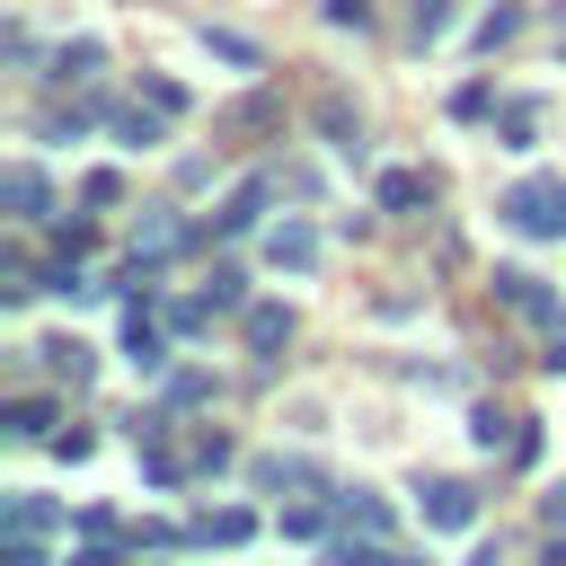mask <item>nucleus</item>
<instances>
[{
  "instance_id": "obj_1",
  "label": "nucleus",
  "mask_w": 566,
  "mask_h": 566,
  "mask_svg": "<svg viewBox=\"0 0 566 566\" xmlns=\"http://www.w3.org/2000/svg\"><path fill=\"white\" fill-rule=\"evenodd\" d=\"M504 221L531 230V239H566V177H522L504 195Z\"/></svg>"
},
{
  "instance_id": "obj_2",
  "label": "nucleus",
  "mask_w": 566,
  "mask_h": 566,
  "mask_svg": "<svg viewBox=\"0 0 566 566\" xmlns=\"http://www.w3.org/2000/svg\"><path fill=\"white\" fill-rule=\"evenodd\" d=\"M265 256H274V265H292V274H301V265H318V230H310V221H283V230H274V239H265Z\"/></svg>"
},
{
  "instance_id": "obj_3",
  "label": "nucleus",
  "mask_w": 566,
  "mask_h": 566,
  "mask_svg": "<svg viewBox=\"0 0 566 566\" xmlns=\"http://www.w3.org/2000/svg\"><path fill=\"white\" fill-rule=\"evenodd\" d=\"M495 292H504V310H522V318H557V301L539 292V274H495Z\"/></svg>"
},
{
  "instance_id": "obj_4",
  "label": "nucleus",
  "mask_w": 566,
  "mask_h": 566,
  "mask_svg": "<svg viewBox=\"0 0 566 566\" xmlns=\"http://www.w3.org/2000/svg\"><path fill=\"white\" fill-rule=\"evenodd\" d=\"M380 203H389V212H416V203H433L424 168H389V177H380Z\"/></svg>"
},
{
  "instance_id": "obj_5",
  "label": "nucleus",
  "mask_w": 566,
  "mask_h": 566,
  "mask_svg": "<svg viewBox=\"0 0 566 566\" xmlns=\"http://www.w3.org/2000/svg\"><path fill=\"white\" fill-rule=\"evenodd\" d=\"M256 212H265V177H248V186H230V203L212 212V230H248Z\"/></svg>"
},
{
  "instance_id": "obj_6",
  "label": "nucleus",
  "mask_w": 566,
  "mask_h": 566,
  "mask_svg": "<svg viewBox=\"0 0 566 566\" xmlns=\"http://www.w3.org/2000/svg\"><path fill=\"white\" fill-rule=\"evenodd\" d=\"M0 195H9V203H18V221H35V203H44V177H35V168H27V159H18V168H9V177H0Z\"/></svg>"
},
{
  "instance_id": "obj_7",
  "label": "nucleus",
  "mask_w": 566,
  "mask_h": 566,
  "mask_svg": "<svg viewBox=\"0 0 566 566\" xmlns=\"http://www.w3.org/2000/svg\"><path fill=\"white\" fill-rule=\"evenodd\" d=\"M177 239H186V230H177V221H168V212H150V221H142V230H133V265H142V256H168V248H177Z\"/></svg>"
},
{
  "instance_id": "obj_8",
  "label": "nucleus",
  "mask_w": 566,
  "mask_h": 566,
  "mask_svg": "<svg viewBox=\"0 0 566 566\" xmlns=\"http://www.w3.org/2000/svg\"><path fill=\"white\" fill-rule=\"evenodd\" d=\"M115 142H124V150H150V142H159V106H150V115L124 106V115H115Z\"/></svg>"
},
{
  "instance_id": "obj_9",
  "label": "nucleus",
  "mask_w": 566,
  "mask_h": 566,
  "mask_svg": "<svg viewBox=\"0 0 566 566\" xmlns=\"http://www.w3.org/2000/svg\"><path fill=\"white\" fill-rule=\"evenodd\" d=\"M310 115H318V133H336V150H354V106H345L336 88H327V97H318Z\"/></svg>"
},
{
  "instance_id": "obj_10",
  "label": "nucleus",
  "mask_w": 566,
  "mask_h": 566,
  "mask_svg": "<svg viewBox=\"0 0 566 566\" xmlns=\"http://www.w3.org/2000/svg\"><path fill=\"white\" fill-rule=\"evenodd\" d=\"M424 513H433L442 531H460V522H469L478 504H469V486H433V495H424Z\"/></svg>"
},
{
  "instance_id": "obj_11",
  "label": "nucleus",
  "mask_w": 566,
  "mask_h": 566,
  "mask_svg": "<svg viewBox=\"0 0 566 566\" xmlns=\"http://www.w3.org/2000/svg\"><path fill=\"white\" fill-rule=\"evenodd\" d=\"M283 336H292V318H283V310H248V345H256V354H274Z\"/></svg>"
},
{
  "instance_id": "obj_12",
  "label": "nucleus",
  "mask_w": 566,
  "mask_h": 566,
  "mask_svg": "<svg viewBox=\"0 0 566 566\" xmlns=\"http://www.w3.org/2000/svg\"><path fill=\"white\" fill-rule=\"evenodd\" d=\"M124 354H133L142 371H159V327H150V318H133V327H124Z\"/></svg>"
},
{
  "instance_id": "obj_13",
  "label": "nucleus",
  "mask_w": 566,
  "mask_h": 566,
  "mask_svg": "<svg viewBox=\"0 0 566 566\" xmlns=\"http://www.w3.org/2000/svg\"><path fill=\"white\" fill-rule=\"evenodd\" d=\"M44 424H53L44 398H18V407H9V433H44Z\"/></svg>"
},
{
  "instance_id": "obj_14",
  "label": "nucleus",
  "mask_w": 566,
  "mask_h": 566,
  "mask_svg": "<svg viewBox=\"0 0 566 566\" xmlns=\"http://www.w3.org/2000/svg\"><path fill=\"white\" fill-rule=\"evenodd\" d=\"M53 71H62V80H88V71H97V44H62V62H53Z\"/></svg>"
},
{
  "instance_id": "obj_15",
  "label": "nucleus",
  "mask_w": 566,
  "mask_h": 566,
  "mask_svg": "<svg viewBox=\"0 0 566 566\" xmlns=\"http://www.w3.org/2000/svg\"><path fill=\"white\" fill-rule=\"evenodd\" d=\"M44 354H53V371H71V380H88V345H71V336H62V345H44Z\"/></svg>"
},
{
  "instance_id": "obj_16",
  "label": "nucleus",
  "mask_w": 566,
  "mask_h": 566,
  "mask_svg": "<svg viewBox=\"0 0 566 566\" xmlns=\"http://www.w3.org/2000/svg\"><path fill=\"white\" fill-rule=\"evenodd\" d=\"M195 531H203V539H248V513H203Z\"/></svg>"
},
{
  "instance_id": "obj_17",
  "label": "nucleus",
  "mask_w": 566,
  "mask_h": 566,
  "mask_svg": "<svg viewBox=\"0 0 566 566\" xmlns=\"http://www.w3.org/2000/svg\"><path fill=\"white\" fill-rule=\"evenodd\" d=\"M265 115H274V106H265V97H248V106H230V115H221V124H230V133H256V124H265Z\"/></svg>"
},
{
  "instance_id": "obj_18",
  "label": "nucleus",
  "mask_w": 566,
  "mask_h": 566,
  "mask_svg": "<svg viewBox=\"0 0 566 566\" xmlns=\"http://www.w3.org/2000/svg\"><path fill=\"white\" fill-rule=\"evenodd\" d=\"M327 18L336 27H371V0H327Z\"/></svg>"
},
{
  "instance_id": "obj_19",
  "label": "nucleus",
  "mask_w": 566,
  "mask_h": 566,
  "mask_svg": "<svg viewBox=\"0 0 566 566\" xmlns=\"http://www.w3.org/2000/svg\"><path fill=\"white\" fill-rule=\"evenodd\" d=\"M0 566H44V548H35V539H27V531H18V539H9V548H0Z\"/></svg>"
},
{
  "instance_id": "obj_20",
  "label": "nucleus",
  "mask_w": 566,
  "mask_h": 566,
  "mask_svg": "<svg viewBox=\"0 0 566 566\" xmlns=\"http://www.w3.org/2000/svg\"><path fill=\"white\" fill-rule=\"evenodd\" d=\"M71 566H115V557H106V548H88V557H71Z\"/></svg>"
},
{
  "instance_id": "obj_21",
  "label": "nucleus",
  "mask_w": 566,
  "mask_h": 566,
  "mask_svg": "<svg viewBox=\"0 0 566 566\" xmlns=\"http://www.w3.org/2000/svg\"><path fill=\"white\" fill-rule=\"evenodd\" d=\"M548 363H557V371H566V336H557V345H548Z\"/></svg>"
}]
</instances>
